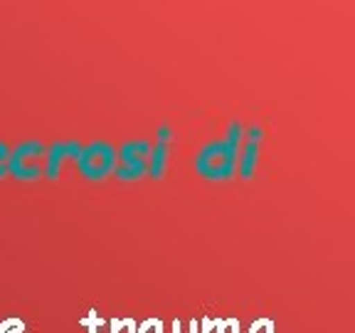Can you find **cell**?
Segmentation results:
<instances>
[{"label": "cell", "instance_id": "3", "mask_svg": "<svg viewBox=\"0 0 355 333\" xmlns=\"http://www.w3.org/2000/svg\"><path fill=\"white\" fill-rule=\"evenodd\" d=\"M79 171L87 178H101L111 166V151L104 144H92L87 148H82L77 158Z\"/></svg>", "mask_w": 355, "mask_h": 333}, {"label": "cell", "instance_id": "4", "mask_svg": "<svg viewBox=\"0 0 355 333\" xmlns=\"http://www.w3.org/2000/svg\"><path fill=\"white\" fill-rule=\"evenodd\" d=\"M8 158H10V146L0 141V180L8 176Z\"/></svg>", "mask_w": 355, "mask_h": 333}, {"label": "cell", "instance_id": "2", "mask_svg": "<svg viewBox=\"0 0 355 333\" xmlns=\"http://www.w3.org/2000/svg\"><path fill=\"white\" fill-rule=\"evenodd\" d=\"M79 153H82V146L77 141H52L47 146V158H44V178L57 180L67 158H79Z\"/></svg>", "mask_w": 355, "mask_h": 333}, {"label": "cell", "instance_id": "1", "mask_svg": "<svg viewBox=\"0 0 355 333\" xmlns=\"http://www.w3.org/2000/svg\"><path fill=\"white\" fill-rule=\"evenodd\" d=\"M44 158H47V144L37 139H28L10 148V158H8V176L15 180L30 183V180H40L44 176Z\"/></svg>", "mask_w": 355, "mask_h": 333}]
</instances>
